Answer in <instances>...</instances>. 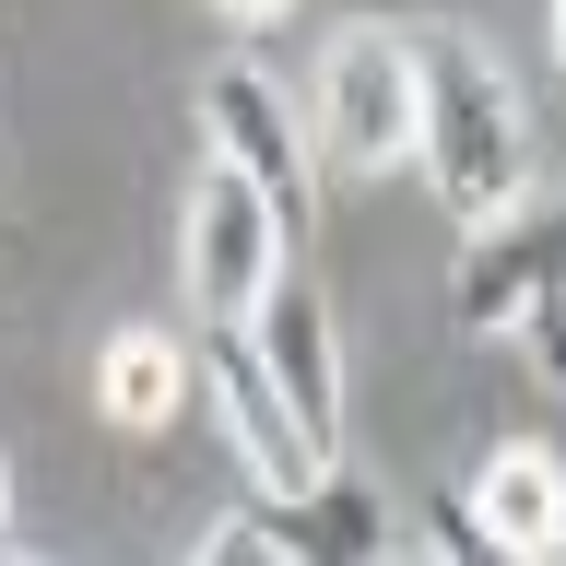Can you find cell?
I'll return each mask as SVG.
<instances>
[{"label":"cell","instance_id":"5bb4252c","mask_svg":"<svg viewBox=\"0 0 566 566\" xmlns=\"http://www.w3.org/2000/svg\"><path fill=\"white\" fill-rule=\"evenodd\" d=\"M224 12H237V24H283V12H295V0H224Z\"/></svg>","mask_w":566,"mask_h":566},{"label":"cell","instance_id":"277c9868","mask_svg":"<svg viewBox=\"0 0 566 566\" xmlns=\"http://www.w3.org/2000/svg\"><path fill=\"white\" fill-rule=\"evenodd\" d=\"M201 378H212V413H224V437H237V460H248L260 495H295V484H318V472L343 460L295 401H283V378L260 366V343H248V318H212L201 331Z\"/></svg>","mask_w":566,"mask_h":566},{"label":"cell","instance_id":"8992f818","mask_svg":"<svg viewBox=\"0 0 566 566\" xmlns=\"http://www.w3.org/2000/svg\"><path fill=\"white\" fill-rule=\"evenodd\" d=\"M543 283H566V212L520 201V212H495V224H472L449 307H460V331H520V307L543 295Z\"/></svg>","mask_w":566,"mask_h":566},{"label":"cell","instance_id":"30bf717a","mask_svg":"<svg viewBox=\"0 0 566 566\" xmlns=\"http://www.w3.org/2000/svg\"><path fill=\"white\" fill-rule=\"evenodd\" d=\"M177 401H189V354H177L166 331H118V343L95 354V413L106 424L154 437V424H177Z\"/></svg>","mask_w":566,"mask_h":566},{"label":"cell","instance_id":"6da1fadb","mask_svg":"<svg viewBox=\"0 0 566 566\" xmlns=\"http://www.w3.org/2000/svg\"><path fill=\"white\" fill-rule=\"evenodd\" d=\"M413 48H424V142H413L424 189H437L460 224L520 212V189H531V118H520V95H507V71H495L472 35H413Z\"/></svg>","mask_w":566,"mask_h":566},{"label":"cell","instance_id":"ba28073f","mask_svg":"<svg viewBox=\"0 0 566 566\" xmlns=\"http://www.w3.org/2000/svg\"><path fill=\"white\" fill-rule=\"evenodd\" d=\"M472 520H484L495 555H555V531H566V460L543 449V437H507L495 460H472Z\"/></svg>","mask_w":566,"mask_h":566},{"label":"cell","instance_id":"e0dca14e","mask_svg":"<svg viewBox=\"0 0 566 566\" xmlns=\"http://www.w3.org/2000/svg\"><path fill=\"white\" fill-rule=\"evenodd\" d=\"M555 555H566V531H555Z\"/></svg>","mask_w":566,"mask_h":566},{"label":"cell","instance_id":"9a60e30c","mask_svg":"<svg viewBox=\"0 0 566 566\" xmlns=\"http://www.w3.org/2000/svg\"><path fill=\"white\" fill-rule=\"evenodd\" d=\"M0 531H12V472H0Z\"/></svg>","mask_w":566,"mask_h":566},{"label":"cell","instance_id":"52a82bcc","mask_svg":"<svg viewBox=\"0 0 566 566\" xmlns=\"http://www.w3.org/2000/svg\"><path fill=\"white\" fill-rule=\"evenodd\" d=\"M248 343H260V366L283 378V401L343 449V331H331V295L295 272H272V295L248 307Z\"/></svg>","mask_w":566,"mask_h":566},{"label":"cell","instance_id":"2e32d148","mask_svg":"<svg viewBox=\"0 0 566 566\" xmlns=\"http://www.w3.org/2000/svg\"><path fill=\"white\" fill-rule=\"evenodd\" d=\"M555 60H566V0H555Z\"/></svg>","mask_w":566,"mask_h":566},{"label":"cell","instance_id":"9c48e42d","mask_svg":"<svg viewBox=\"0 0 566 566\" xmlns=\"http://www.w3.org/2000/svg\"><path fill=\"white\" fill-rule=\"evenodd\" d=\"M272 507V555H401L413 531L378 507V484L366 472H318V484H295V495H260Z\"/></svg>","mask_w":566,"mask_h":566},{"label":"cell","instance_id":"7a4b0ae2","mask_svg":"<svg viewBox=\"0 0 566 566\" xmlns=\"http://www.w3.org/2000/svg\"><path fill=\"white\" fill-rule=\"evenodd\" d=\"M307 130H318V166H354V177L413 166V142H424V48L389 35V24H343L318 48Z\"/></svg>","mask_w":566,"mask_h":566},{"label":"cell","instance_id":"8fae6325","mask_svg":"<svg viewBox=\"0 0 566 566\" xmlns=\"http://www.w3.org/2000/svg\"><path fill=\"white\" fill-rule=\"evenodd\" d=\"M520 343H531V378L566 389V283H543V295L520 307Z\"/></svg>","mask_w":566,"mask_h":566},{"label":"cell","instance_id":"5b68a950","mask_svg":"<svg viewBox=\"0 0 566 566\" xmlns=\"http://www.w3.org/2000/svg\"><path fill=\"white\" fill-rule=\"evenodd\" d=\"M201 142L224 154V166H248V177L283 201V224L307 237V212H318V130L283 106V83H272L260 60H224V71L201 83Z\"/></svg>","mask_w":566,"mask_h":566},{"label":"cell","instance_id":"3957f363","mask_svg":"<svg viewBox=\"0 0 566 566\" xmlns=\"http://www.w3.org/2000/svg\"><path fill=\"white\" fill-rule=\"evenodd\" d=\"M177 272H189V307L201 318H248L272 295V272H295V224L248 166L212 154L189 177V212H177Z\"/></svg>","mask_w":566,"mask_h":566},{"label":"cell","instance_id":"4fadbf2b","mask_svg":"<svg viewBox=\"0 0 566 566\" xmlns=\"http://www.w3.org/2000/svg\"><path fill=\"white\" fill-rule=\"evenodd\" d=\"M201 555H212V566H237V555H272V507H237V520H212V531H201Z\"/></svg>","mask_w":566,"mask_h":566},{"label":"cell","instance_id":"7c38bea8","mask_svg":"<svg viewBox=\"0 0 566 566\" xmlns=\"http://www.w3.org/2000/svg\"><path fill=\"white\" fill-rule=\"evenodd\" d=\"M413 543H437V555H495L484 520H472V495H437V507L413 520Z\"/></svg>","mask_w":566,"mask_h":566}]
</instances>
